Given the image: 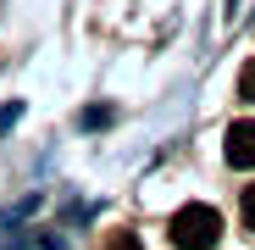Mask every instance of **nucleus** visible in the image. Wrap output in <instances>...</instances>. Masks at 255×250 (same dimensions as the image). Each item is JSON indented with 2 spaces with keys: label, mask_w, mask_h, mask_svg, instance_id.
Returning <instances> with one entry per match:
<instances>
[{
  "label": "nucleus",
  "mask_w": 255,
  "mask_h": 250,
  "mask_svg": "<svg viewBox=\"0 0 255 250\" xmlns=\"http://www.w3.org/2000/svg\"><path fill=\"white\" fill-rule=\"evenodd\" d=\"M166 239H172L178 250H217V239H222V212L217 206H178L172 212V223H166Z\"/></svg>",
  "instance_id": "obj_1"
},
{
  "label": "nucleus",
  "mask_w": 255,
  "mask_h": 250,
  "mask_svg": "<svg viewBox=\"0 0 255 250\" xmlns=\"http://www.w3.org/2000/svg\"><path fill=\"white\" fill-rule=\"evenodd\" d=\"M222 156H228V167H239V173H250V167H255V117H244V122H233V128H228Z\"/></svg>",
  "instance_id": "obj_2"
},
{
  "label": "nucleus",
  "mask_w": 255,
  "mask_h": 250,
  "mask_svg": "<svg viewBox=\"0 0 255 250\" xmlns=\"http://www.w3.org/2000/svg\"><path fill=\"white\" fill-rule=\"evenodd\" d=\"M100 250H144V245H139V234H133V228H111V234L100 239Z\"/></svg>",
  "instance_id": "obj_3"
},
{
  "label": "nucleus",
  "mask_w": 255,
  "mask_h": 250,
  "mask_svg": "<svg viewBox=\"0 0 255 250\" xmlns=\"http://www.w3.org/2000/svg\"><path fill=\"white\" fill-rule=\"evenodd\" d=\"M239 95L255 106V61H244V72H239Z\"/></svg>",
  "instance_id": "obj_4"
},
{
  "label": "nucleus",
  "mask_w": 255,
  "mask_h": 250,
  "mask_svg": "<svg viewBox=\"0 0 255 250\" xmlns=\"http://www.w3.org/2000/svg\"><path fill=\"white\" fill-rule=\"evenodd\" d=\"M239 212H244V228H250V234H255V184H250V189H244V200H239Z\"/></svg>",
  "instance_id": "obj_5"
}]
</instances>
